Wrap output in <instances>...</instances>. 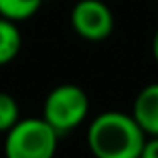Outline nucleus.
Instances as JSON below:
<instances>
[{"mask_svg":"<svg viewBox=\"0 0 158 158\" xmlns=\"http://www.w3.org/2000/svg\"><path fill=\"white\" fill-rule=\"evenodd\" d=\"M148 136L132 114L103 112L87 126V148L95 158H138Z\"/></svg>","mask_w":158,"mask_h":158,"instance_id":"f257e3e1","label":"nucleus"},{"mask_svg":"<svg viewBox=\"0 0 158 158\" xmlns=\"http://www.w3.org/2000/svg\"><path fill=\"white\" fill-rule=\"evenodd\" d=\"M59 134L41 118H20L6 132L4 158H55Z\"/></svg>","mask_w":158,"mask_h":158,"instance_id":"f03ea898","label":"nucleus"},{"mask_svg":"<svg viewBox=\"0 0 158 158\" xmlns=\"http://www.w3.org/2000/svg\"><path fill=\"white\" fill-rule=\"evenodd\" d=\"M89 116V98L83 87L63 83L53 87L43 102V120L59 136L73 132Z\"/></svg>","mask_w":158,"mask_h":158,"instance_id":"7ed1b4c3","label":"nucleus"},{"mask_svg":"<svg viewBox=\"0 0 158 158\" xmlns=\"http://www.w3.org/2000/svg\"><path fill=\"white\" fill-rule=\"evenodd\" d=\"M75 35L89 43H102L114 33V12L103 0H79L69 14Z\"/></svg>","mask_w":158,"mask_h":158,"instance_id":"20e7f679","label":"nucleus"},{"mask_svg":"<svg viewBox=\"0 0 158 158\" xmlns=\"http://www.w3.org/2000/svg\"><path fill=\"white\" fill-rule=\"evenodd\" d=\"M132 118L146 136H158V83L142 87L132 103Z\"/></svg>","mask_w":158,"mask_h":158,"instance_id":"39448f33","label":"nucleus"},{"mask_svg":"<svg viewBox=\"0 0 158 158\" xmlns=\"http://www.w3.org/2000/svg\"><path fill=\"white\" fill-rule=\"evenodd\" d=\"M23 37L16 23L0 16V67L12 63L20 53Z\"/></svg>","mask_w":158,"mask_h":158,"instance_id":"423d86ee","label":"nucleus"},{"mask_svg":"<svg viewBox=\"0 0 158 158\" xmlns=\"http://www.w3.org/2000/svg\"><path fill=\"white\" fill-rule=\"evenodd\" d=\"M41 6L43 0H0V16L12 23H23L33 19Z\"/></svg>","mask_w":158,"mask_h":158,"instance_id":"0eeeda50","label":"nucleus"},{"mask_svg":"<svg viewBox=\"0 0 158 158\" xmlns=\"http://www.w3.org/2000/svg\"><path fill=\"white\" fill-rule=\"evenodd\" d=\"M20 120L19 102L6 91H0V132H8Z\"/></svg>","mask_w":158,"mask_h":158,"instance_id":"6e6552de","label":"nucleus"},{"mask_svg":"<svg viewBox=\"0 0 158 158\" xmlns=\"http://www.w3.org/2000/svg\"><path fill=\"white\" fill-rule=\"evenodd\" d=\"M138 158H158V136H148Z\"/></svg>","mask_w":158,"mask_h":158,"instance_id":"1a4fd4ad","label":"nucleus"},{"mask_svg":"<svg viewBox=\"0 0 158 158\" xmlns=\"http://www.w3.org/2000/svg\"><path fill=\"white\" fill-rule=\"evenodd\" d=\"M152 57L158 63V28H156V33H154V37H152Z\"/></svg>","mask_w":158,"mask_h":158,"instance_id":"9d476101","label":"nucleus"},{"mask_svg":"<svg viewBox=\"0 0 158 158\" xmlns=\"http://www.w3.org/2000/svg\"><path fill=\"white\" fill-rule=\"evenodd\" d=\"M156 2H158V0H156Z\"/></svg>","mask_w":158,"mask_h":158,"instance_id":"9b49d317","label":"nucleus"}]
</instances>
